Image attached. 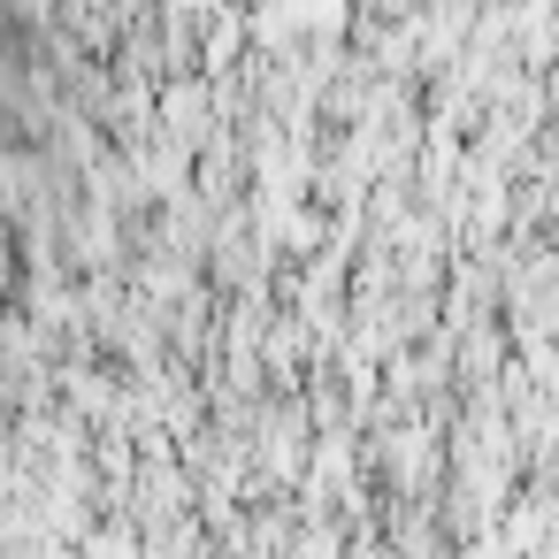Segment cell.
Masks as SVG:
<instances>
[]
</instances>
